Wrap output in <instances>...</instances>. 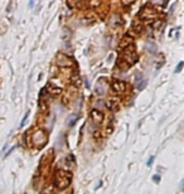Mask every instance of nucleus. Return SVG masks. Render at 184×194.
I'll list each match as a JSON object with an SVG mask.
<instances>
[{
  "label": "nucleus",
  "instance_id": "20e7f679",
  "mask_svg": "<svg viewBox=\"0 0 184 194\" xmlns=\"http://www.w3.org/2000/svg\"><path fill=\"white\" fill-rule=\"evenodd\" d=\"M139 16H140V19H141V20L150 21V20H153V19L156 16V12H155L153 8H150V7H145V8L140 12Z\"/></svg>",
  "mask_w": 184,
  "mask_h": 194
},
{
  "label": "nucleus",
  "instance_id": "423d86ee",
  "mask_svg": "<svg viewBox=\"0 0 184 194\" xmlns=\"http://www.w3.org/2000/svg\"><path fill=\"white\" fill-rule=\"evenodd\" d=\"M111 88H112V91L116 93V95H121V93H124V91L126 90V85H125V82H122V81L113 80L112 83H111Z\"/></svg>",
  "mask_w": 184,
  "mask_h": 194
},
{
  "label": "nucleus",
  "instance_id": "dca6fc26",
  "mask_svg": "<svg viewBox=\"0 0 184 194\" xmlns=\"http://www.w3.org/2000/svg\"><path fill=\"white\" fill-rule=\"evenodd\" d=\"M101 3H102V2H100V0H92V2H90V5L96 8V7H100Z\"/></svg>",
  "mask_w": 184,
  "mask_h": 194
},
{
  "label": "nucleus",
  "instance_id": "7ed1b4c3",
  "mask_svg": "<svg viewBox=\"0 0 184 194\" xmlns=\"http://www.w3.org/2000/svg\"><path fill=\"white\" fill-rule=\"evenodd\" d=\"M56 62L61 67H72L73 66V59L71 57H68L67 54H63V53H58L57 54Z\"/></svg>",
  "mask_w": 184,
  "mask_h": 194
},
{
  "label": "nucleus",
  "instance_id": "f03ea898",
  "mask_svg": "<svg viewBox=\"0 0 184 194\" xmlns=\"http://www.w3.org/2000/svg\"><path fill=\"white\" fill-rule=\"evenodd\" d=\"M119 59H124V62H125V63H127V67H130V66L135 64V62H136V59H137L136 53H135V47H134V45H131V47H129V48H127V49H125L124 54H122Z\"/></svg>",
  "mask_w": 184,
  "mask_h": 194
},
{
  "label": "nucleus",
  "instance_id": "2eb2a0df",
  "mask_svg": "<svg viewBox=\"0 0 184 194\" xmlns=\"http://www.w3.org/2000/svg\"><path fill=\"white\" fill-rule=\"evenodd\" d=\"M162 25H163V20H162V19H158V20H155V21L153 23V28H154V29H159Z\"/></svg>",
  "mask_w": 184,
  "mask_h": 194
},
{
  "label": "nucleus",
  "instance_id": "4be33fe9",
  "mask_svg": "<svg viewBox=\"0 0 184 194\" xmlns=\"http://www.w3.org/2000/svg\"><path fill=\"white\" fill-rule=\"evenodd\" d=\"M153 160H154V156H151L149 160H148V166H150L151 165V163H153Z\"/></svg>",
  "mask_w": 184,
  "mask_h": 194
},
{
  "label": "nucleus",
  "instance_id": "ddd939ff",
  "mask_svg": "<svg viewBox=\"0 0 184 194\" xmlns=\"http://www.w3.org/2000/svg\"><path fill=\"white\" fill-rule=\"evenodd\" d=\"M78 120V115H75V116H71L70 118L67 120V124H68V126H73L75 124H76V121Z\"/></svg>",
  "mask_w": 184,
  "mask_h": 194
},
{
  "label": "nucleus",
  "instance_id": "1a4fd4ad",
  "mask_svg": "<svg viewBox=\"0 0 184 194\" xmlns=\"http://www.w3.org/2000/svg\"><path fill=\"white\" fill-rule=\"evenodd\" d=\"M119 100L117 99H110L107 102H106V107L110 110V111H117L119 110Z\"/></svg>",
  "mask_w": 184,
  "mask_h": 194
},
{
  "label": "nucleus",
  "instance_id": "6ab92c4d",
  "mask_svg": "<svg viewBox=\"0 0 184 194\" xmlns=\"http://www.w3.org/2000/svg\"><path fill=\"white\" fill-rule=\"evenodd\" d=\"M29 113H30L29 111H28V112L25 113V116H24V118H23V120H21V124H20V126H23V125H24V124H25V121H27V118H28V116H29Z\"/></svg>",
  "mask_w": 184,
  "mask_h": 194
},
{
  "label": "nucleus",
  "instance_id": "9d476101",
  "mask_svg": "<svg viewBox=\"0 0 184 194\" xmlns=\"http://www.w3.org/2000/svg\"><path fill=\"white\" fill-rule=\"evenodd\" d=\"M45 91H48L51 95H54V96H57V95L62 93V88H59V87H56V86H54V85H52V83H49V85L47 86V88H45Z\"/></svg>",
  "mask_w": 184,
  "mask_h": 194
},
{
  "label": "nucleus",
  "instance_id": "a211bd4d",
  "mask_svg": "<svg viewBox=\"0 0 184 194\" xmlns=\"http://www.w3.org/2000/svg\"><path fill=\"white\" fill-rule=\"evenodd\" d=\"M183 64H184L183 62H179V64H178V67L175 68V73H179V72L182 71V68H183Z\"/></svg>",
  "mask_w": 184,
  "mask_h": 194
},
{
  "label": "nucleus",
  "instance_id": "5701e85b",
  "mask_svg": "<svg viewBox=\"0 0 184 194\" xmlns=\"http://www.w3.org/2000/svg\"><path fill=\"white\" fill-rule=\"evenodd\" d=\"M153 180H155V182H159V177H154V178H153Z\"/></svg>",
  "mask_w": 184,
  "mask_h": 194
},
{
  "label": "nucleus",
  "instance_id": "0eeeda50",
  "mask_svg": "<svg viewBox=\"0 0 184 194\" xmlns=\"http://www.w3.org/2000/svg\"><path fill=\"white\" fill-rule=\"evenodd\" d=\"M132 43H134V39H132V37H130L129 34H126L122 39H121V43H120V48L121 49H127L129 47H131L132 45Z\"/></svg>",
  "mask_w": 184,
  "mask_h": 194
},
{
  "label": "nucleus",
  "instance_id": "412c9836",
  "mask_svg": "<svg viewBox=\"0 0 184 194\" xmlns=\"http://www.w3.org/2000/svg\"><path fill=\"white\" fill-rule=\"evenodd\" d=\"M94 136H95V139H100V137H101V132H100V131H96Z\"/></svg>",
  "mask_w": 184,
  "mask_h": 194
},
{
  "label": "nucleus",
  "instance_id": "39448f33",
  "mask_svg": "<svg viewBox=\"0 0 184 194\" xmlns=\"http://www.w3.org/2000/svg\"><path fill=\"white\" fill-rule=\"evenodd\" d=\"M33 142L38 146L40 145H44L47 142V134H45L43 130H37L34 134H33Z\"/></svg>",
  "mask_w": 184,
  "mask_h": 194
},
{
  "label": "nucleus",
  "instance_id": "f3484780",
  "mask_svg": "<svg viewBox=\"0 0 184 194\" xmlns=\"http://www.w3.org/2000/svg\"><path fill=\"white\" fill-rule=\"evenodd\" d=\"M139 83H140V85H137V88H139V90H143V88L146 86V80H143V81H140Z\"/></svg>",
  "mask_w": 184,
  "mask_h": 194
},
{
  "label": "nucleus",
  "instance_id": "aec40b11",
  "mask_svg": "<svg viewBox=\"0 0 184 194\" xmlns=\"http://www.w3.org/2000/svg\"><path fill=\"white\" fill-rule=\"evenodd\" d=\"M132 3H134V0H127V2H122L124 5H130V4H132Z\"/></svg>",
  "mask_w": 184,
  "mask_h": 194
},
{
  "label": "nucleus",
  "instance_id": "f257e3e1",
  "mask_svg": "<svg viewBox=\"0 0 184 194\" xmlns=\"http://www.w3.org/2000/svg\"><path fill=\"white\" fill-rule=\"evenodd\" d=\"M72 182V174L66 170H57L56 173V185L59 189H66Z\"/></svg>",
  "mask_w": 184,
  "mask_h": 194
},
{
  "label": "nucleus",
  "instance_id": "f8f14e48",
  "mask_svg": "<svg viewBox=\"0 0 184 194\" xmlns=\"http://www.w3.org/2000/svg\"><path fill=\"white\" fill-rule=\"evenodd\" d=\"M53 190H54L53 185H52V184H49V185H47L45 188H43L42 194H53Z\"/></svg>",
  "mask_w": 184,
  "mask_h": 194
},
{
  "label": "nucleus",
  "instance_id": "9b49d317",
  "mask_svg": "<svg viewBox=\"0 0 184 194\" xmlns=\"http://www.w3.org/2000/svg\"><path fill=\"white\" fill-rule=\"evenodd\" d=\"M131 28H132V30H134L135 33L139 34V33H141V30H143V24H141L140 21H134Z\"/></svg>",
  "mask_w": 184,
  "mask_h": 194
},
{
  "label": "nucleus",
  "instance_id": "4468645a",
  "mask_svg": "<svg viewBox=\"0 0 184 194\" xmlns=\"http://www.w3.org/2000/svg\"><path fill=\"white\" fill-rule=\"evenodd\" d=\"M72 82L78 87L80 85H81V78H80V76H78V73H77V72H76V73L72 76Z\"/></svg>",
  "mask_w": 184,
  "mask_h": 194
},
{
  "label": "nucleus",
  "instance_id": "6e6552de",
  "mask_svg": "<svg viewBox=\"0 0 184 194\" xmlns=\"http://www.w3.org/2000/svg\"><path fill=\"white\" fill-rule=\"evenodd\" d=\"M91 117L96 124H101L104 121V113L101 111H99V110H92L91 111Z\"/></svg>",
  "mask_w": 184,
  "mask_h": 194
}]
</instances>
